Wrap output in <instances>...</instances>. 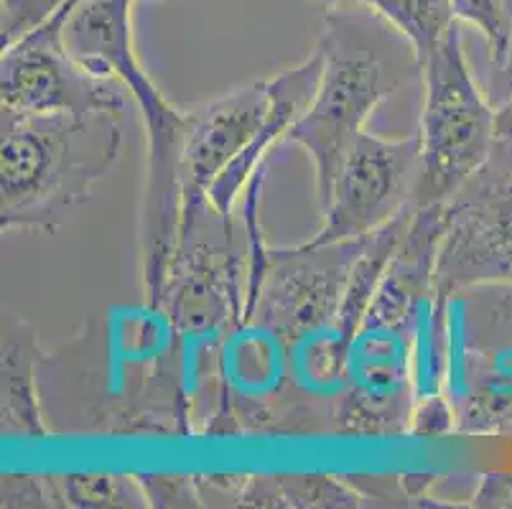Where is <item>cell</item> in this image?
I'll return each mask as SVG.
<instances>
[{
	"instance_id": "2",
	"label": "cell",
	"mask_w": 512,
	"mask_h": 509,
	"mask_svg": "<svg viewBox=\"0 0 512 509\" xmlns=\"http://www.w3.org/2000/svg\"><path fill=\"white\" fill-rule=\"evenodd\" d=\"M316 95L288 133L316 171L319 204L329 196L339 163L390 95L421 79V64L393 26L362 6H327Z\"/></svg>"
},
{
	"instance_id": "8",
	"label": "cell",
	"mask_w": 512,
	"mask_h": 509,
	"mask_svg": "<svg viewBox=\"0 0 512 509\" xmlns=\"http://www.w3.org/2000/svg\"><path fill=\"white\" fill-rule=\"evenodd\" d=\"M72 3L3 46L0 102L16 112H125L130 92L113 77L79 64L64 44V21Z\"/></svg>"
},
{
	"instance_id": "11",
	"label": "cell",
	"mask_w": 512,
	"mask_h": 509,
	"mask_svg": "<svg viewBox=\"0 0 512 509\" xmlns=\"http://www.w3.org/2000/svg\"><path fill=\"white\" fill-rule=\"evenodd\" d=\"M321 77V51L314 49L304 62H299L296 67L286 69V72L276 74L271 79V112L265 123L260 125V130L255 133V138L250 140V146L225 168V174L214 181V186L209 189L207 202L222 217H232V209H235L237 199L245 196L250 181L255 179V174H260L265 168V158L273 148L288 138L291 128L296 125V120L304 115L306 107L311 105L316 95V87H319Z\"/></svg>"
},
{
	"instance_id": "10",
	"label": "cell",
	"mask_w": 512,
	"mask_h": 509,
	"mask_svg": "<svg viewBox=\"0 0 512 509\" xmlns=\"http://www.w3.org/2000/svg\"><path fill=\"white\" fill-rule=\"evenodd\" d=\"M271 79H255L214 100L186 110L181 148L184 212L207 207V194L225 168L250 146L271 112Z\"/></svg>"
},
{
	"instance_id": "23",
	"label": "cell",
	"mask_w": 512,
	"mask_h": 509,
	"mask_svg": "<svg viewBox=\"0 0 512 509\" xmlns=\"http://www.w3.org/2000/svg\"><path fill=\"white\" fill-rule=\"evenodd\" d=\"M472 507H512V474H484L472 492Z\"/></svg>"
},
{
	"instance_id": "9",
	"label": "cell",
	"mask_w": 512,
	"mask_h": 509,
	"mask_svg": "<svg viewBox=\"0 0 512 509\" xmlns=\"http://www.w3.org/2000/svg\"><path fill=\"white\" fill-rule=\"evenodd\" d=\"M482 283H512V179L474 176L449 202L434 273V298Z\"/></svg>"
},
{
	"instance_id": "19",
	"label": "cell",
	"mask_w": 512,
	"mask_h": 509,
	"mask_svg": "<svg viewBox=\"0 0 512 509\" xmlns=\"http://www.w3.org/2000/svg\"><path fill=\"white\" fill-rule=\"evenodd\" d=\"M3 507H64L57 476L6 474L0 484Z\"/></svg>"
},
{
	"instance_id": "26",
	"label": "cell",
	"mask_w": 512,
	"mask_h": 509,
	"mask_svg": "<svg viewBox=\"0 0 512 509\" xmlns=\"http://www.w3.org/2000/svg\"><path fill=\"white\" fill-rule=\"evenodd\" d=\"M510 3H512V0H510Z\"/></svg>"
},
{
	"instance_id": "12",
	"label": "cell",
	"mask_w": 512,
	"mask_h": 509,
	"mask_svg": "<svg viewBox=\"0 0 512 509\" xmlns=\"http://www.w3.org/2000/svg\"><path fill=\"white\" fill-rule=\"evenodd\" d=\"M446 390L456 433L512 436V357L451 349Z\"/></svg>"
},
{
	"instance_id": "13",
	"label": "cell",
	"mask_w": 512,
	"mask_h": 509,
	"mask_svg": "<svg viewBox=\"0 0 512 509\" xmlns=\"http://www.w3.org/2000/svg\"><path fill=\"white\" fill-rule=\"evenodd\" d=\"M44 352L29 324L11 319L3 331V380H0V415L3 436L46 438V413L39 398V367Z\"/></svg>"
},
{
	"instance_id": "20",
	"label": "cell",
	"mask_w": 512,
	"mask_h": 509,
	"mask_svg": "<svg viewBox=\"0 0 512 509\" xmlns=\"http://www.w3.org/2000/svg\"><path fill=\"white\" fill-rule=\"evenodd\" d=\"M72 0H0V44L6 46Z\"/></svg>"
},
{
	"instance_id": "25",
	"label": "cell",
	"mask_w": 512,
	"mask_h": 509,
	"mask_svg": "<svg viewBox=\"0 0 512 509\" xmlns=\"http://www.w3.org/2000/svg\"><path fill=\"white\" fill-rule=\"evenodd\" d=\"M158 3H174V0H158Z\"/></svg>"
},
{
	"instance_id": "17",
	"label": "cell",
	"mask_w": 512,
	"mask_h": 509,
	"mask_svg": "<svg viewBox=\"0 0 512 509\" xmlns=\"http://www.w3.org/2000/svg\"><path fill=\"white\" fill-rule=\"evenodd\" d=\"M64 507H151L138 476L62 474L57 476Z\"/></svg>"
},
{
	"instance_id": "5",
	"label": "cell",
	"mask_w": 512,
	"mask_h": 509,
	"mask_svg": "<svg viewBox=\"0 0 512 509\" xmlns=\"http://www.w3.org/2000/svg\"><path fill=\"white\" fill-rule=\"evenodd\" d=\"M367 237L329 245L304 242L291 250L265 247L263 255H248L242 324L271 336L288 359L306 344L332 336Z\"/></svg>"
},
{
	"instance_id": "7",
	"label": "cell",
	"mask_w": 512,
	"mask_h": 509,
	"mask_svg": "<svg viewBox=\"0 0 512 509\" xmlns=\"http://www.w3.org/2000/svg\"><path fill=\"white\" fill-rule=\"evenodd\" d=\"M421 176L418 133L383 138L365 133L339 163L329 196L321 204V227L311 245L362 240L413 209Z\"/></svg>"
},
{
	"instance_id": "18",
	"label": "cell",
	"mask_w": 512,
	"mask_h": 509,
	"mask_svg": "<svg viewBox=\"0 0 512 509\" xmlns=\"http://www.w3.org/2000/svg\"><path fill=\"white\" fill-rule=\"evenodd\" d=\"M449 3L456 21L477 28L484 39L487 54H490V69L500 67L507 54V41H510V0H449Z\"/></svg>"
},
{
	"instance_id": "16",
	"label": "cell",
	"mask_w": 512,
	"mask_h": 509,
	"mask_svg": "<svg viewBox=\"0 0 512 509\" xmlns=\"http://www.w3.org/2000/svg\"><path fill=\"white\" fill-rule=\"evenodd\" d=\"M321 3L362 6L380 16L413 46L421 67L459 23L449 0H321Z\"/></svg>"
},
{
	"instance_id": "24",
	"label": "cell",
	"mask_w": 512,
	"mask_h": 509,
	"mask_svg": "<svg viewBox=\"0 0 512 509\" xmlns=\"http://www.w3.org/2000/svg\"><path fill=\"white\" fill-rule=\"evenodd\" d=\"M490 100L492 105H502L507 97H512V26H510V41H507V54L497 69H492L490 82Z\"/></svg>"
},
{
	"instance_id": "21",
	"label": "cell",
	"mask_w": 512,
	"mask_h": 509,
	"mask_svg": "<svg viewBox=\"0 0 512 509\" xmlns=\"http://www.w3.org/2000/svg\"><path fill=\"white\" fill-rule=\"evenodd\" d=\"M151 507H199L197 476H138Z\"/></svg>"
},
{
	"instance_id": "22",
	"label": "cell",
	"mask_w": 512,
	"mask_h": 509,
	"mask_svg": "<svg viewBox=\"0 0 512 509\" xmlns=\"http://www.w3.org/2000/svg\"><path fill=\"white\" fill-rule=\"evenodd\" d=\"M477 176L512 179V97L495 107V148H492L487 166Z\"/></svg>"
},
{
	"instance_id": "4",
	"label": "cell",
	"mask_w": 512,
	"mask_h": 509,
	"mask_svg": "<svg viewBox=\"0 0 512 509\" xmlns=\"http://www.w3.org/2000/svg\"><path fill=\"white\" fill-rule=\"evenodd\" d=\"M421 176L413 207L454 202L495 148V105L464 51L462 23L421 67Z\"/></svg>"
},
{
	"instance_id": "6",
	"label": "cell",
	"mask_w": 512,
	"mask_h": 509,
	"mask_svg": "<svg viewBox=\"0 0 512 509\" xmlns=\"http://www.w3.org/2000/svg\"><path fill=\"white\" fill-rule=\"evenodd\" d=\"M248 286V242L237 245L232 217L202 207L181 219L179 242L166 270L158 314L181 342L220 344L242 324Z\"/></svg>"
},
{
	"instance_id": "1",
	"label": "cell",
	"mask_w": 512,
	"mask_h": 509,
	"mask_svg": "<svg viewBox=\"0 0 512 509\" xmlns=\"http://www.w3.org/2000/svg\"><path fill=\"white\" fill-rule=\"evenodd\" d=\"M449 207L413 209L347 354L334 436H403L416 408V349L434 298V273Z\"/></svg>"
},
{
	"instance_id": "14",
	"label": "cell",
	"mask_w": 512,
	"mask_h": 509,
	"mask_svg": "<svg viewBox=\"0 0 512 509\" xmlns=\"http://www.w3.org/2000/svg\"><path fill=\"white\" fill-rule=\"evenodd\" d=\"M451 349L512 357V283H482L449 298Z\"/></svg>"
},
{
	"instance_id": "15",
	"label": "cell",
	"mask_w": 512,
	"mask_h": 509,
	"mask_svg": "<svg viewBox=\"0 0 512 509\" xmlns=\"http://www.w3.org/2000/svg\"><path fill=\"white\" fill-rule=\"evenodd\" d=\"M360 489L339 476H242L235 507H362Z\"/></svg>"
},
{
	"instance_id": "3",
	"label": "cell",
	"mask_w": 512,
	"mask_h": 509,
	"mask_svg": "<svg viewBox=\"0 0 512 509\" xmlns=\"http://www.w3.org/2000/svg\"><path fill=\"white\" fill-rule=\"evenodd\" d=\"M125 112L3 110L0 227L57 232L120 156Z\"/></svg>"
}]
</instances>
